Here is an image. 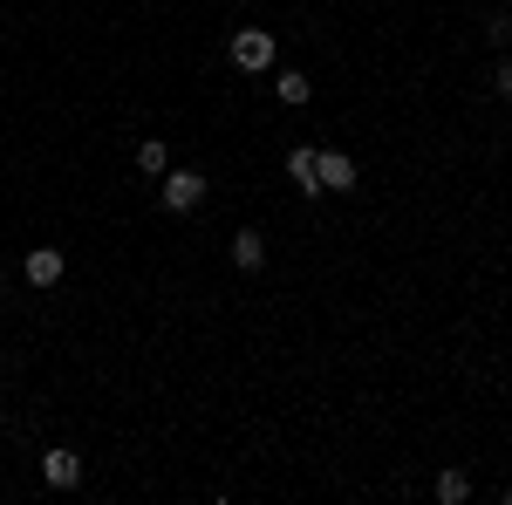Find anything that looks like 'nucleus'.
Returning <instances> with one entry per match:
<instances>
[{
  "label": "nucleus",
  "instance_id": "obj_9",
  "mask_svg": "<svg viewBox=\"0 0 512 505\" xmlns=\"http://www.w3.org/2000/svg\"><path fill=\"white\" fill-rule=\"evenodd\" d=\"M472 499V478L465 471H437V505H465Z\"/></svg>",
  "mask_w": 512,
  "mask_h": 505
},
{
  "label": "nucleus",
  "instance_id": "obj_11",
  "mask_svg": "<svg viewBox=\"0 0 512 505\" xmlns=\"http://www.w3.org/2000/svg\"><path fill=\"white\" fill-rule=\"evenodd\" d=\"M485 41L506 48V41H512V14H492V21H485Z\"/></svg>",
  "mask_w": 512,
  "mask_h": 505
},
{
  "label": "nucleus",
  "instance_id": "obj_1",
  "mask_svg": "<svg viewBox=\"0 0 512 505\" xmlns=\"http://www.w3.org/2000/svg\"><path fill=\"white\" fill-rule=\"evenodd\" d=\"M198 205H205V178L185 171V164H171L164 171V212H198Z\"/></svg>",
  "mask_w": 512,
  "mask_h": 505
},
{
  "label": "nucleus",
  "instance_id": "obj_12",
  "mask_svg": "<svg viewBox=\"0 0 512 505\" xmlns=\"http://www.w3.org/2000/svg\"><path fill=\"white\" fill-rule=\"evenodd\" d=\"M492 89H499V96H512V55H506V62H492Z\"/></svg>",
  "mask_w": 512,
  "mask_h": 505
},
{
  "label": "nucleus",
  "instance_id": "obj_7",
  "mask_svg": "<svg viewBox=\"0 0 512 505\" xmlns=\"http://www.w3.org/2000/svg\"><path fill=\"white\" fill-rule=\"evenodd\" d=\"M233 267L239 273H260V267H267V233H253V226L233 233Z\"/></svg>",
  "mask_w": 512,
  "mask_h": 505
},
{
  "label": "nucleus",
  "instance_id": "obj_4",
  "mask_svg": "<svg viewBox=\"0 0 512 505\" xmlns=\"http://www.w3.org/2000/svg\"><path fill=\"white\" fill-rule=\"evenodd\" d=\"M315 185L321 192H355V157L349 151H321L315 157Z\"/></svg>",
  "mask_w": 512,
  "mask_h": 505
},
{
  "label": "nucleus",
  "instance_id": "obj_10",
  "mask_svg": "<svg viewBox=\"0 0 512 505\" xmlns=\"http://www.w3.org/2000/svg\"><path fill=\"white\" fill-rule=\"evenodd\" d=\"M137 164H144L151 178H164V171H171V151H164V137H144V144H137Z\"/></svg>",
  "mask_w": 512,
  "mask_h": 505
},
{
  "label": "nucleus",
  "instance_id": "obj_3",
  "mask_svg": "<svg viewBox=\"0 0 512 505\" xmlns=\"http://www.w3.org/2000/svg\"><path fill=\"white\" fill-rule=\"evenodd\" d=\"M41 485H48V492H76V485H82V458L55 444V451L41 458Z\"/></svg>",
  "mask_w": 512,
  "mask_h": 505
},
{
  "label": "nucleus",
  "instance_id": "obj_5",
  "mask_svg": "<svg viewBox=\"0 0 512 505\" xmlns=\"http://www.w3.org/2000/svg\"><path fill=\"white\" fill-rule=\"evenodd\" d=\"M21 273H28V287H62V273H69V260H62V246H35Z\"/></svg>",
  "mask_w": 512,
  "mask_h": 505
},
{
  "label": "nucleus",
  "instance_id": "obj_6",
  "mask_svg": "<svg viewBox=\"0 0 512 505\" xmlns=\"http://www.w3.org/2000/svg\"><path fill=\"white\" fill-rule=\"evenodd\" d=\"M315 144H294V151H287V178H294V192L301 198H321V185H315Z\"/></svg>",
  "mask_w": 512,
  "mask_h": 505
},
{
  "label": "nucleus",
  "instance_id": "obj_2",
  "mask_svg": "<svg viewBox=\"0 0 512 505\" xmlns=\"http://www.w3.org/2000/svg\"><path fill=\"white\" fill-rule=\"evenodd\" d=\"M233 62L246 69V76L274 69V35H267V28H239V35H233Z\"/></svg>",
  "mask_w": 512,
  "mask_h": 505
},
{
  "label": "nucleus",
  "instance_id": "obj_13",
  "mask_svg": "<svg viewBox=\"0 0 512 505\" xmlns=\"http://www.w3.org/2000/svg\"><path fill=\"white\" fill-rule=\"evenodd\" d=\"M0 294H7V280H0Z\"/></svg>",
  "mask_w": 512,
  "mask_h": 505
},
{
  "label": "nucleus",
  "instance_id": "obj_8",
  "mask_svg": "<svg viewBox=\"0 0 512 505\" xmlns=\"http://www.w3.org/2000/svg\"><path fill=\"white\" fill-rule=\"evenodd\" d=\"M274 96L287 103V110H301V103L315 96V82H308V76H294V69H280V76H274Z\"/></svg>",
  "mask_w": 512,
  "mask_h": 505
}]
</instances>
